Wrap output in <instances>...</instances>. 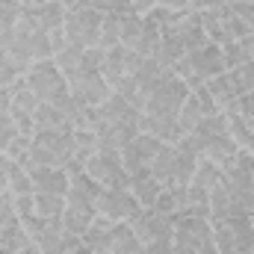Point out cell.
Segmentation results:
<instances>
[{"label": "cell", "mask_w": 254, "mask_h": 254, "mask_svg": "<svg viewBox=\"0 0 254 254\" xmlns=\"http://www.w3.org/2000/svg\"><path fill=\"white\" fill-rule=\"evenodd\" d=\"M71 160H74V127H65V130H36L27 169H33V166L68 169Z\"/></svg>", "instance_id": "obj_1"}, {"label": "cell", "mask_w": 254, "mask_h": 254, "mask_svg": "<svg viewBox=\"0 0 254 254\" xmlns=\"http://www.w3.org/2000/svg\"><path fill=\"white\" fill-rule=\"evenodd\" d=\"M213 222V243L219 254L254 252V216H222Z\"/></svg>", "instance_id": "obj_2"}, {"label": "cell", "mask_w": 254, "mask_h": 254, "mask_svg": "<svg viewBox=\"0 0 254 254\" xmlns=\"http://www.w3.org/2000/svg\"><path fill=\"white\" fill-rule=\"evenodd\" d=\"M175 74H178L181 80H187L190 92H192V89H198V86H204L207 80H213V77L225 74L222 48L210 42V45H204L201 51H192V54H187L181 63L175 65Z\"/></svg>", "instance_id": "obj_3"}, {"label": "cell", "mask_w": 254, "mask_h": 254, "mask_svg": "<svg viewBox=\"0 0 254 254\" xmlns=\"http://www.w3.org/2000/svg\"><path fill=\"white\" fill-rule=\"evenodd\" d=\"M175 254H219L213 243V222L201 216L175 219Z\"/></svg>", "instance_id": "obj_4"}, {"label": "cell", "mask_w": 254, "mask_h": 254, "mask_svg": "<svg viewBox=\"0 0 254 254\" xmlns=\"http://www.w3.org/2000/svg\"><path fill=\"white\" fill-rule=\"evenodd\" d=\"M101 21L104 15L95 12V9H86V6H71L65 12V42L77 45V48H98V39H101Z\"/></svg>", "instance_id": "obj_5"}, {"label": "cell", "mask_w": 254, "mask_h": 254, "mask_svg": "<svg viewBox=\"0 0 254 254\" xmlns=\"http://www.w3.org/2000/svg\"><path fill=\"white\" fill-rule=\"evenodd\" d=\"M27 86L36 92V98L42 104H54L65 98L71 89H68V77L57 68L54 60H42V63H33V68L27 71Z\"/></svg>", "instance_id": "obj_6"}, {"label": "cell", "mask_w": 254, "mask_h": 254, "mask_svg": "<svg viewBox=\"0 0 254 254\" xmlns=\"http://www.w3.org/2000/svg\"><path fill=\"white\" fill-rule=\"evenodd\" d=\"M86 175L95 184H101L104 190H119L130 184V175L122 163V151H110V148H98L86 160Z\"/></svg>", "instance_id": "obj_7"}, {"label": "cell", "mask_w": 254, "mask_h": 254, "mask_svg": "<svg viewBox=\"0 0 254 254\" xmlns=\"http://www.w3.org/2000/svg\"><path fill=\"white\" fill-rule=\"evenodd\" d=\"M187 98H190L187 80H181L175 71H169L160 80V86L151 92V98L145 104V113H154V116H178Z\"/></svg>", "instance_id": "obj_8"}, {"label": "cell", "mask_w": 254, "mask_h": 254, "mask_svg": "<svg viewBox=\"0 0 254 254\" xmlns=\"http://www.w3.org/2000/svg\"><path fill=\"white\" fill-rule=\"evenodd\" d=\"M95 210L113 222H130L142 210V204L133 198V192L127 187H119V190H101L98 201H95Z\"/></svg>", "instance_id": "obj_9"}, {"label": "cell", "mask_w": 254, "mask_h": 254, "mask_svg": "<svg viewBox=\"0 0 254 254\" xmlns=\"http://www.w3.org/2000/svg\"><path fill=\"white\" fill-rule=\"evenodd\" d=\"M145 60H148V57H139L136 51H127L125 45H116V48L104 51V68H101V74H104V80L116 89L125 77H133Z\"/></svg>", "instance_id": "obj_10"}, {"label": "cell", "mask_w": 254, "mask_h": 254, "mask_svg": "<svg viewBox=\"0 0 254 254\" xmlns=\"http://www.w3.org/2000/svg\"><path fill=\"white\" fill-rule=\"evenodd\" d=\"M127 225L136 231V237H139L145 246L154 243V240L175 237V216H163V213H157V210H151V207H142Z\"/></svg>", "instance_id": "obj_11"}, {"label": "cell", "mask_w": 254, "mask_h": 254, "mask_svg": "<svg viewBox=\"0 0 254 254\" xmlns=\"http://www.w3.org/2000/svg\"><path fill=\"white\" fill-rule=\"evenodd\" d=\"M166 30L178 36V42L184 45L187 54L201 51L204 45H210V39H207V33H204V27H201V12H195V9H184V12H178L175 21H172Z\"/></svg>", "instance_id": "obj_12"}, {"label": "cell", "mask_w": 254, "mask_h": 254, "mask_svg": "<svg viewBox=\"0 0 254 254\" xmlns=\"http://www.w3.org/2000/svg\"><path fill=\"white\" fill-rule=\"evenodd\" d=\"M68 89L80 107H101L113 95V86L104 80V74H77L68 80Z\"/></svg>", "instance_id": "obj_13"}, {"label": "cell", "mask_w": 254, "mask_h": 254, "mask_svg": "<svg viewBox=\"0 0 254 254\" xmlns=\"http://www.w3.org/2000/svg\"><path fill=\"white\" fill-rule=\"evenodd\" d=\"M160 148H163V142L154 139V136H148V133H139L136 139H130L125 148H122V163H125L127 175H136L142 169H151V163H154V157H157Z\"/></svg>", "instance_id": "obj_14"}, {"label": "cell", "mask_w": 254, "mask_h": 254, "mask_svg": "<svg viewBox=\"0 0 254 254\" xmlns=\"http://www.w3.org/2000/svg\"><path fill=\"white\" fill-rule=\"evenodd\" d=\"M139 116H127V119H119V122H104L98 127V148H110V151H122L130 139H136L142 130H139Z\"/></svg>", "instance_id": "obj_15"}, {"label": "cell", "mask_w": 254, "mask_h": 254, "mask_svg": "<svg viewBox=\"0 0 254 254\" xmlns=\"http://www.w3.org/2000/svg\"><path fill=\"white\" fill-rule=\"evenodd\" d=\"M222 184V166L210 163V160H198V169L192 175L187 195H190V204H207L210 201V192Z\"/></svg>", "instance_id": "obj_16"}, {"label": "cell", "mask_w": 254, "mask_h": 254, "mask_svg": "<svg viewBox=\"0 0 254 254\" xmlns=\"http://www.w3.org/2000/svg\"><path fill=\"white\" fill-rule=\"evenodd\" d=\"M139 130L160 139L163 145H178L184 139V130L178 125V116H154V113H142Z\"/></svg>", "instance_id": "obj_17"}, {"label": "cell", "mask_w": 254, "mask_h": 254, "mask_svg": "<svg viewBox=\"0 0 254 254\" xmlns=\"http://www.w3.org/2000/svg\"><path fill=\"white\" fill-rule=\"evenodd\" d=\"M33 192L36 195H65L68 192V169H54V166H33L27 169Z\"/></svg>", "instance_id": "obj_18"}, {"label": "cell", "mask_w": 254, "mask_h": 254, "mask_svg": "<svg viewBox=\"0 0 254 254\" xmlns=\"http://www.w3.org/2000/svg\"><path fill=\"white\" fill-rule=\"evenodd\" d=\"M204 89H207V95L213 98V104H216V110H219V113H225V116L240 113V95H237L234 80H231V74H228V71H225V74H219V77H213V80H207V83H204Z\"/></svg>", "instance_id": "obj_19"}, {"label": "cell", "mask_w": 254, "mask_h": 254, "mask_svg": "<svg viewBox=\"0 0 254 254\" xmlns=\"http://www.w3.org/2000/svg\"><path fill=\"white\" fill-rule=\"evenodd\" d=\"M101 184H95L86 169L80 172H68V192H65V201L68 204H83V207H95L98 195H101Z\"/></svg>", "instance_id": "obj_20"}, {"label": "cell", "mask_w": 254, "mask_h": 254, "mask_svg": "<svg viewBox=\"0 0 254 254\" xmlns=\"http://www.w3.org/2000/svg\"><path fill=\"white\" fill-rule=\"evenodd\" d=\"M110 254H145V243L136 237V231L127 222H116L110 231V243H107Z\"/></svg>", "instance_id": "obj_21"}, {"label": "cell", "mask_w": 254, "mask_h": 254, "mask_svg": "<svg viewBox=\"0 0 254 254\" xmlns=\"http://www.w3.org/2000/svg\"><path fill=\"white\" fill-rule=\"evenodd\" d=\"M127 190L133 192V198L142 204V207H154V201H157V195L166 190L154 175H151V169H142V172H136V175H130V184H127Z\"/></svg>", "instance_id": "obj_22"}, {"label": "cell", "mask_w": 254, "mask_h": 254, "mask_svg": "<svg viewBox=\"0 0 254 254\" xmlns=\"http://www.w3.org/2000/svg\"><path fill=\"white\" fill-rule=\"evenodd\" d=\"M27 12L33 15V21L39 24V30H45V33H57V30H63L68 6L57 3V0H45L42 6H36V9H27Z\"/></svg>", "instance_id": "obj_23"}, {"label": "cell", "mask_w": 254, "mask_h": 254, "mask_svg": "<svg viewBox=\"0 0 254 254\" xmlns=\"http://www.w3.org/2000/svg\"><path fill=\"white\" fill-rule=\"evenodd\" d=\"M98 210L95 207H83V204H68L65 201V210H63V228L65 234H74V237H83L89 231V225L95 222Z\"/></svg>", "instance_id": "obj_24"}, {"label": "cell", "mask_w": 254, "mask_h": 254, "mask_svg": "<svg viewBox=\"0 0 254 254\" xmlns=\"http://www.w3.org/2000/svg\"><path fill=\"white\" fill-rule=\"evenodd\" d=\"M187 57V51H184V45L178 42V36L175 33H169V30H163V36H160V45H157V51H154V63L160 65V68H166V71H175V65L181 63Z\"/></svg>", "instance_id": "obj_25"}, {"label": "cell", "mask_w": 254, "mask_h": 254, "mask_svg": "<svg viewBox=\"0 0 254 254\" xmlns=\"http://www.w3.org/2000/svg\"><path fill=\"white\" fill-rule=\"evenodd\" d=\"M228 136L234 139V145L240 151L254 154V122L252 119H246L243 113H231L228 116Z\"/></svg>", "instance_id": "obj_26"}, {"label": "cell", "mask_w": 254, "mask_h": 254, "mask_svg": "<svg viewBox=\"0 0 254 254\" xmlns=\"http://www.w3.org/2000/svg\"><path fill=\"white\" fill-rule=\"evenodd\" d=\"M27 246H33V240H30V234H27V228H24L21 219H12V222H3L0 225V249L6 254L21 252Z\"/></svg>", "instance_id": "obj_27"}, {"label": "cell", "mask_w": 254, "mask_h": 254, "mask_svg": "<svg viewBox=\"0 0 254 254\" xmlns=\"http://www.w3.org/2000/svg\"><path fill=\"white\" fill-rule=\"evenodd\" d=\"M166 74H169L166 68H160V65H157L154 60H151V57H148L145 63L139 65V71L133 74V83H136V89H139L145 98H151V92L160 86V80H163Z\"/></svg>", "instance_id": "obj_28"}, {"label": "cell", "mask_w": 254, "mask_h": 254, "mask_svg": "<svg viewBox=\"0 0 254 254\" xmlns=\"http://www.w3.org/2000/svg\"><path fill=\"white\" fill-rule=\"evenodd\" d=\"M113 219H107V216H95V222L89 225V231L83 234V246L86 249H98V252H107V243H110V231H113Z\"/></svg>", "instance_id": "obj_29"}, {"label": "cell", "mask_w": 254, "mask_h": 254, "mask_svg": "<svg viewBox=\"0 0 254 254\" xmlns=\"http://www.w3.org/2000/svg\"><path fill=\"white\" fill-rule=\"evenodd\" d=\"M80 60H83V48H77V45H71V42H63V45L54 51V63H57V68L63 71L68 80L80 74Z\"/></svg>", "instance_id": "obj_30"}, {"label": "cell", "mask_w": 254, "mask_h": 254, "mask_svg": "<svg viewBox=\"0 0 254 254\" xmlns=\"http://www.w3.org/2000/svg\"><path fill=\"white\" fill-rule=\"evenodd\" d=\"M222 30H225V42H243L246 36H252V30H249V24L225 3L222 6ZM222 42V45H225Z\"/></svg>", "instance_id": "obj_31"}, {"label": "cell", "mask_w": 254, "mask_h": 254, "mask_svg": "<svg viewBox=\"0 0 254 254\" xmlns=\"http://www.w3.org/2000/svg\"><path fill=\"white\" fill-rule=\"evenodd\" d=\"M175 157H178L175 145H163V148L157 151L154 163H151V175H154L163 187H169V181H172V172H175Z\"/></svg>", "instance_id": "obj_32"}, {"label": "cell", "mask_w": 254, "mask_h": 254, "mask_svg": "<svg viewBox=\"0 0 254 254\" xmlns=\"http://www.w3.org/2000/svg\"><path fill=\"white\" fill-rule=\"evenodd\" d=\"M33 122H36V130H65V127H71V122L65 119L54 104H39Z\"/></svg>", "instance_id": "obj_33"}, {"label": "cell", "mask_w": 254, "mask_h": 254, "mask_svg": "<svg viewBox=\"0 0 254 254\" xmlns=\"http://www.w3.org/2000/svg\"><path fill=\"white\" fill-rule=\"evenodd\" d=\"M204 116H207V113H204V107L198 104V98L190 92V98L184 101V107H181V113H178V125H181V130H184V136H187V133H192Z\"/></svg>", "instance_id": "obj_34"}, {"label": "cell", "mask_w": 254, "mask_h": 254, "mask_svg": "<svg viewBox=\"0 0 254 254\" xmlns=\"http://www.w3.org/2000/svg\"><path fill=\"white\" fill-rule=\"evenodd\" d=\"M116 45H122V15H104L98 48H101V51H110V48H116Z\"/></svg>", "instance_id": "obj_35"}, {"label": "cell", "mask_w": 254, "mask_h": 254, "mask_svg": "<svg viewBox=\"0 0 254 254\" xmlns=\"http://www.w3.org/2000/svg\"><path fill=\"white\" fill-rule=\"evenodd\" d=\"M33 201H36V213L39 216H45V219H63L65 195H36L33 192Z\"/></svg>", "instance_id": "obj_36"}, {"label": "cell", "mask_w": 254, "mask_h": 254, "mask_svg": "<svg viewBox=\"0 0 254 254\" xmlns=\"http://www.w3.org/2000/svg\"><path fill=\"white\" fill-rule=\"evenodd\" d=\"M201 27H204L207 39H210L213 45H222V42H225V30H222V6H219V9H207V12H201Z\"/></svg>", "instance_id": "obj_37"}, {"label": "cell", "mask_w": 254, "mask_h": 254, "mask_svg": "<svg viewBox=\"0 0 254 254\" xmlns=\"http://www.w3.org/2000/svg\"><path fill=\"white\" fill-rule=\"evenodd\" d=\"M30 148H33V136H24V133H18L9 145H6V157L12 160V163H21L24 169L30 166Z\"/></svg>", "instance_id": "obj_38"}, {"label": "cell", "mask_w": 254, "mask_h": 254, "mask_svg": "<svg viewBox=\"0 0 254 254\" xmlns=\"http://www.w3.org/2000/svg\"><path fill=\"white\" fill-rule=\"evenodd\" d=\"M74 6H86V9H95L101 15H125V12H130V0H77Z\"/></svg>", "instance_id": "obj_39"}, {"label": "cell", "mask_w": 254, "mask_h": 254, "mask_svg": "<svg viewBox=\"0 0 254 254\" xmlns=\"http://www.w3.org/2000/svg\"><path fill=\"white\" fill-rule=\"evenodd\" d=\"M219 48H222L225 71H234V68H240L243 63H252L249 54H246V48H243V42H225V45H219Z\"/></svg>", "instance_id": "obj_40"}, {"label": "cell", "mask_w": 254, "mask_h": 254, "mask_svg": "<svg viewBox=\"0 0 254 254\" xmlns=\"http://www.w3.org/2000/svg\"><path fill=\"white\" fill-rule=\"evenodd\" d=\"M228 74H231L234 89H237L240 98L249 95V92H254V63H243L240 68H234V71H228Z\"/></svg>", "instance_id": "obj_41"}, {"label": "cell", "mask_w": 254, "mask_h": 254, "mask_svg": "<svg viewBox=\"0 0 254 254\" xmlns=\"http://www.w3.org/2000/svg\"><path fill=\"white\" fill-rule=\"evenodd\" d=\"M24 15V6L18 0H0V30H12Z\"/></svg>", "instance_id": "obj_42"}, {"label": "cell", "mask_w": 254, "mask_h": 254, "mask_svg": "<svg viewBox=\"0 0 254 254\" xmlns=\"http://www.w3.org/2000/svg\"><path fill=\"white\" fill-rule=\"evenodd\" d=\"M104 68V51L101 48H86L80 60V74H101Z\"/></svg>", "instance_id": "obj_43"}, {"label": "cell", "mask_w": 254, "mask_h": 254, "mask_svg": "<svg viewBox=\"0 0 254 254\" xmlns=\"http://www.w3.org/2000/svg\"><path fill=\"white\" fill-rule=\"evenodd\" d=\"M15 136H18V127H15V122H12V116L0 110V154L6 151V145H9Z\"/></svg>", "instance_id": "obj_44"}, {"label": "cell", "mask_w": 254, "mask_h": 254, "mask_svg": "<svg viewBox=\"0 0 254 254\" xmlns=\"http://www.w3.org/2000/svg\"><path fill=\"white\" fill-rule=\"evenodd\" d=\"M18 77H24V74H18V68H15L12 60H9V54L0 51V86H12Z\"/></svg>", "instance_id": "obj_45"}, {"label": "cell", "mask_w": 254, "mask_h": 254, "mask_svg": "<svg viewBox=\"0 0 254 254\" xmlns=\"http://www.w3.org/2000/svg\"><path fill=\"white\" fill-rule=\"evenodd\" d=\"M12 219H18V213H15V195L6 190L0 195V225L3 222H12Z\"/></svg>", "instance_id": "obj_46"}, {"label": "cell", "mask_w": 254, "mask_h": 254, "mask_svg": "<svg viewBox=\"0 0 254 254\" xmlns=\"http://www.w3.org/2000/svg\"><path fill=\"white\" fill-rule=\"evenodd\" d=\"M15 213H18V219H27V216H33V213H36L33 192H30V195H15Z\"/></svg>", "instance_id": "obj_47"}, {"label": "cell", "mask_w": 254, "mask_h": 254, "mask_svg": "<svg viewBox=\"0 0 254 254\" xmlns=\"http://www.w3.org/2000/svg\"><path fill=\"white\" fill-rule=\"evenodd\" d=\"M145 254H175V240L166 237V240H154L145 246Z\"/></svg>", "instance_id": "obj_48"}, {"label": "cell", "mask_w": 254, "mask_h": 254, "mask_svg": "<svg viewBox=\"0 0 254 254\" xmlns=\"http://www.w3.org/2000/svg\"><path fill=\"white\" fill-rule=\"evenodd\" d=\"M231 9H234L246 24H249V30L254 33V0H252V3H237V6H231Z\"/></svg>", "instance_id": "obj_49"}, {"label": "cell", "mask_w": 254, "mask_h": 254, "mask_svg": "<svg viewBox=\"0 0 254 254\" xmlns=\"http://www.w3.org/2000/svg\"><path fill=\"white\" fill-rule=\"evenodd\" d=\"M157 6L172 9V12H184V9H192V0H157Z\"/></svg>", "instance_id": "obj_50"}, {"label": "cell", "mask_w": 254, "mask_h": 254, "mask_svg": "<svg viewBox=\"0 0 254 254\" xmlns=\"http://www.w3.org/2000/svg\"><path fill=\"white\" fill-rule=\"evenodd\" d=\"M240 113H243L246 119H252V122H254V92H249V95H243V98H240Z\"/></svg>", "instance_id": "obj_51"}, {"label": "cell", "mask_w": 254, "mask_h": 254, "mask_svg": "<svg viewBox=\"0 0 254 254\" xmlns=\"http://www.w3.org/2000/svg\"><path fill=\"white\" fill-rule=\"evenodd\" d=\"M130 9L139 15H148L151 9H157V0H130Z\"/></svg>", "instance_id": "obj_52"}, {"label": "cell", "mask_w": 254, "mask_h": 254, "mask_svg": "<svg viewBox=\"0 0 254 254\" xmlns=\"http://www.w3.org/2000/svg\"><path fill=\"white\" fill-rule=\"evenodd\" d=\"M219 6H225V0H192L195 12H207V9H219Z\"/></svg>", "instance_id": "obj_53"}, {"label": "cell", "mask_w": 254, "mask_h": 254, "mask_svg": "<svg viewBox=\"0 0 254 254\" xmlns=\"http://www.w3.org/2000/svg\"><path fill=\"white\" fill-rule=\"evenodd\" d=\"M9 107H12V92H9V86H0V110L9 113Z\"/></svg>", "instance_id": "obj_54"}, {"label": "cell", "mask_w": 254, "mask_h": 254, "mask_svg": "<svg viewBox=\"0 0 254 254\" xmlns=\"http://www.w3.org/2000/svg\"><path fill=\"white\" fill-rule=\"evenodd\" d=\"M18 3H21L24 9H36V6H42L45 0H18Z\"/></svg>", "instance_id": "obj_55"}, {"label": "cell", "mask_w": 254, "mask_h": 254, "mask_svg": "<svg viewBox=\"0 0 254 254\" xmlns=\"http://www.w3.org/2000/svg\"><path fill=\"white\" fill-rule=\"evenodd\" d=\"M6 190H9V181H6V172L0 169V195H3Z\"/></svg>", "instance_id": "obj_56"}, {"label": "cell", "mask_w": 254, "mask_h": 254, "mask_svg": "<svg viewBox=\"0 0 254 254\" xmlns=\"http://www.w3.org/2000/svg\"><path fill=\"white\" fill-rule=\"evenodd\" d=\"M12 254H42V252H39V246H27V249H21V252H12Z\"/></svg>", "instance_id": "obj_57"}, {"label": "cell", "mask_w": 254, "mask_h": 254, "mask_svg": "<svg viewBox=\"0 0 254 254\" xmlns=\"http://www.w3.org/2000/svg\"><path fill=\"white\" fill-rule=\"evenodd\" d=\"M77 254H110V252H98V249H86V246H83Z\"/></svg>", "instance_id": "obj_58"}, {"label": "cell", "mask_w": 254, "mask_h": 254, "mask_svg": "<svg viewBox=\"0 0 254 254\" xmlns=\"http://www.w3.org/2000/svg\"><path fill=\"white\" fill-rule=\"evenodd\" d=\"M0 254H6V252H3V249H0Z\"/></svg>", "instance_id": "obj_59"}, {"label": "cell", "mask_w": 254, "mask_h": 254, "mask_svg": "<svg viewBox=\"0 0 254 254\" xmlns=\"http://www.w3.org/2000/svg\"><path fill=\"white\" fill-rule=\"evenodd\" d=\"M252 216H254V213H252Z\"/></svg>", "instance_id": "obj_60"}]
</instances>
